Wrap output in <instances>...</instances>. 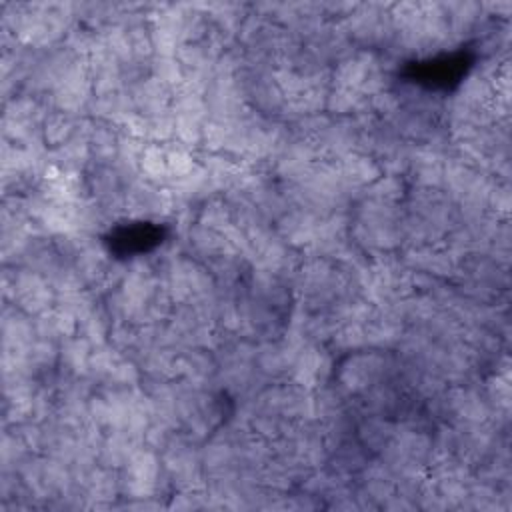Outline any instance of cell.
Returning a JSON list of instances; mask_svg holds the SVG:
<instances>
[{"label":"cell","instance_id":"obj_1","mask_svg":"<svg viewBox=\"0 0 512 512\" xmlns=\"http://www.w3.org/2000/svg\"><path fill=\"white\" fill-rule=\"evenodd\" d=\"M2 30L32 50H48L64 42L78 24L74 2H2Z\"/></svg>","mask_w":512,"mask_h":512},{"label":"cell","instance_id":"obj_2","mask_svg":"<svg viewBox=\"0 0 512 512\" xmlns=\"http://www.w3.org/2000/svg\"><path fill=\"white\" fill-rule=\"evenodd\" d=\"M400 218L402 204H390L362 194L350 208L348 236L368 258L394 254L402 248Z\"/></svg>","mask_w":512,"mask_h":512},{"label":"cell","instance_id":"obj_3","mask_svg":"<svg viewBox=\"0 0 512 512\" xmlns=\"http://www.w3.org/2000/svg\"><path fill=\"white\" fill-rule=\"evenodd\" d=\"M158 274L162 288L166 290L174 306L204 302L218 294L216 282L210 276L208 268L188 254L168 256L162 262Z\"/></svg>","mask_w":512,"mask_h":512},{"label":"cell","instance_id":"obj_4","mask_svg":"<svg viewBox=\"0 0 512 512\" xmlns=\"http://www.w3.org/2000/svg\"><path fill=\"white\" fill-rule=\"evenodd\" d=\"M398 370V354L394 350L362 348L344 354L336 362L334 382L352 396H360L382 380H392Z\"/></svg>","mask_w":512,"mask_h":512},{"label":"cell","instance_id":"obj_5","mask_svg":"<svg viewBox=\"0 0 512 512\" xmlns=\"http://www.w3.org/2000/svg\"><path fill=\"white\" fill-rule=\"evenodd\" d=\"M332 84L352 88L362 96L372 98L378 92L392 88L390 68L384 64L380 52L356 50L332 66Z\"/></svg>","mask_w":512,"mask_h":512},{"label":"cell","instance_id":"obj_6","mask_svg":"<svg viewBox=\"0 0 512 512\" xmlns=\"http://www.w3.org/2000/svg\"><path fill=\"white\" fill-rule=\"evenodd\" d=\"M390 4L356 2L354 10L340 20L348 38L358 50H386L394 40Z\"/></svg>","mask_w":512,"mask_h":512},{"label":"cell","instance_id":"obj_7","mask_svg":"<svg viewBox=\"0 0 512 512\" xmlns=\"http://www.w3.org/2000/svg\"><path fill=\"white\" fill-rule=\"evenodd\" d=\"M2 300L30 316H38L56 304V292L38 272L24 266H4Z\"/></svg>","mask_w":512,"mask_h":512},{"label":"cell","instance_id":"obj_8","mask_svg":"<svg viewBox=\"0 0 512 512\" xmlns=\"http://www.w3.org/2000/svg\"><path fill=\"white\" fill-rule=\"evenodd\" d=\"M200 442L192 440L184 432L176 430L164 450L160 460L168 472L174 490H202L208 488V480L200 462Z\"/></svg>","mask_w":512,"mask_h":512},{"label":"cell","instance_id":"obj_9","mask_svg":"<svg viewBox=\"0 0 512 512\" xmlns=\"http://www.w3.org/2000/svg\"><path fill=\"white\" fill-rule=\"evenodd\" d=\"M94 96L92 78L86 58H78L74 66L58 80L54 90L48 94L52 110L68 112L74 116H88V106Z\"/></svg>","mask_w":512,"mask_h":512},{"label":"cell","instance_id":"obj_10","mask_svg":"<svg viewBox=\"0 0 512 512\" xmlns=\"http://www.w3.org/2000/svg\"><path fill=\"white\" fill-rule=\"evenodd\" d=\"M336 356L326 344H306L298 350L288 378L308 390H316L334 380Z\"/></svg>","mask_w":512,"mask_h":512},{"label":"cell","instance_id":"obj_11","mask_svg":"<svg viewBox=\"0 0 512 512\" xmlns=\"http://www.w3.org/2000/svg\"><path fill=\"white\" fill-rule=\"evenodd\" d=\"M492 418V408L480 384L448 386L444 392V422L476 424Z\"/></svg>","mask_w":512,"mask_h":512},{"label":"cell","instance_id":"obj_12","mask_svg":"<svg viewBox=\"0 0 512 512\" xmlns=\"http://www.w3.org/2000/svg\"><path fill=\"white\" fill-rule=\"evenodd\" d=\"M124 212L132 218H166L176 212V202L168 188L138 178L126 186Z\"/></svg>","mask_w":512,"mask_h":512},{"label":"cell","instance_id":"obj_13","mask_svg":"<svg viewBox=\"0 0 512 512\" xmlns=\"http://www.w3.org/2000/svg\"><path fill=\"white\" fill-rule=\"evenodd\" d=\"M322 216L304 208H288L274 220V230L278 236L296 250H308L316 240Z\"/></svg>","mask_w":512,"mask_h":512},{"label":"cell","instance_id":"obj_14","mask_svg":"<svg viewBox=\"0 0 512 512\" xmlns=\"http://www.w3.org/2000/svg\"><path fill=\"white\" fill-rule=\"evenodd\" d=\"M0 336H2V354H26L36 336L34 316L22 312L12 304L2 306L0 318Z\"/></svg>","mask_w":512,"mask_h":512},{"label":"cell","instance_id":"obj_15","mask_svg":"<svg viewBox=\"0 0 512 512\" xmlns=\"http://www.w3.org/2000/svg\"><path fill=\"white\" fill-rule=\"evenodd\" d=\"M318 160L320 158L316 150L308 142L292 136L286 148L272 162V176H276L278 182H302L312 172Z\"/></svg>","mask_w":512,"mask_h":512},{"label":"cell","instance_id":"obj_16","mask_svg":"<svg viewBox=\"0 0 512 512\" xmlns=\"http://www.w3.org/2000/svg\"><path fill=\"white\" fill-rule=\"evenodd\" d=\"M178 378L200 390H220L214 352L204 348L182 350L178 356Z\"/></svg>","mask_w":512,"mask_h":512},{"label":"cell","instance_id":"obj_17","mask_svg":"<svg viewBox=\"0 0 512 512\" xmlns=\"http://www.w3.org/2000/svg\"><path fill=\"white\" fill-rule=\"evenodd\" d=\"M364 330H366V348L394 350L406 326L390 304V306H372V312L364 322Z\"/></svg>","mask_w":512,"mask_h":512},{"label":"cell","instance_id":"obj_18","mask_svg":"<svg viewBox=\"0 0 512 512\" xmlns=\"http://www.w3.org/2000/svg\"><path fill=\"white\" fill-rule=\"evenodd\" d=\"M334 166L342 178V182L348 186V190L360 198V194L376 180L382 176V170L378 162L362 152H350L338 160H334Z\"/></svg>","mask_w":512,"mask_h":512},{"label":"cell","instance_id":"obj_19","mask_svg":"<svg viewBox=\"0 0 512 512\" xmlns=\"http://www.w3.org/2000/svg\"><path fill=\"white\" fill-rule=\"evenodd\" d=\"M166 188L172 194L176 206H180L182 210L202 206L206 200H210L214 196H220L214 190L208 174L202 170L200 164L190 174H186L178 180H172Z\"/></svg>","mask_w":512,"mask_h":512},{"label":"cell","instance_id":"obj_20","mask_svg":"<svg viewBox=\"0 0 512 512\" xmlns=\"http://www.w3.org/2000/svg\"><path fill=\"white\" fill-rule=\"evenodd\" d=\"M136 112H140L146 118L158 116L162 112H168L172 108V90L152 78L150 74L126 88Z\"/></svg>","mask_w":512,"mask_h":512},{"label":"cell","instance_id":"obj_21","mask_svg":"<svg viewBox=\"0 0 512 512\" xmlns=\"http://www.w3.org/2000/svg\"><path fill=\"white\" fill-rule=\"evenodd\" d=\"M440 4L448 22L452 44H458L464 38H468L474 30H478L482 20L488 18L482 10V2L460 0V2H440Z\"/></svg>","mask_w":512,"mask_h":512},{"label":"cell","instance_id":"obj_22","mask_svg":"<svg viewBox=\"0 0 512 512\" xmlns=\"http://www.w3.org/2000/svg\"><path fill=\"white\" fill-rule=\"evenodd\" d=\"M86 496L90 500V510H110L116 508L114 500L120 498V472L96 464L92 474L84 484Z\"/></svg>","mask_w":512,"mask_h":512},{"label":"cell","instance_id":"obj_23","mask_svg":"<svg viewBox=\"0 0 512 512\" xmlns=\"http://www.w3.org/2000/svg\"><path fill=\"white\" fill-rule=\"evenodd\" d=\"M404 392L398 388L396 382L392 380H382L370 386L366 392L358 396L362 414H372V416H384V418H396L400 404H402Z\"/></svg>","mask_w":512,"mask_h":512},{"label":"cell","instance_id":"obj_24","mask_svg":"<svg viewBox=\"0 0 512 512\" xmlns=\"http://www.w3.org/2000/svg\"><path fill=\"white\" fill-rule=\"evenodd\" d=\"M144 446V442L124 430H110L104 434L100 452H98V464L114 470H122L130 458Z\"/></svg>","mask_w":512,"mask_h":512},{"label":"cell","instance_id":"obj_25","mask_svg":"<svg viewBox=\"0 0 512 512\" xmlns=\"http://www.w3.org/2000/svg\"><path fill=\"white\" fill-rule=\"evenodd\" d=\"M370 452L356 440V436L344 440L330 450L326 468L344 478H356L370 460Z\"/></svg>","mask_w":512,"mask_h":512},{"label":"cell","instance_id":"obj_26","mask_svg":"<svg viewBox=\"0 0 512 512\" xmlns=\"http://www.w3.org/2000/svg\"><path fill=\"white\" fill-rule=\"evenodd\" d=\"M198 164L202 166V170L208 174L214 190L222 196L228 188H232L238 178L244 172V164H240L238 160L226 156V154H210V152H202L198 158Z\"/></svg>","mask_w":512,"mask_h":512},{"label":"cell","instance_id":"obj_27","mask_svg":"<svg viewBox=\"0 0 512 512\" xmlns=\"http://www.w3.org/2000/svg\"><path fill=\"white\" fill-rule=\"evenodd\" d=\"M34 326H36L38 338L52 340L58 344L62 340L78 334V318L56 304L50 310L34 316Z\"/></svg>","mask_w":512,"mask_h":512},{"label":"cell","instance_id":"obj_28","mask_svg":"<svg viewBox=\"0 0 512 512\" xmlns=\"http://www.w3.org/2000/svg\"><path fill=\"white\" fill-rule=\"evenodd\" d=\"M396 432V420L384 418V416H372L364 414L356 424V440L372 454H380L386 444L394 438Z\"/></svg>","mask_w":512,"mask_h":512},{"label":"cell","instance_id":"obj_29","mask_svg":"<svg viewBox=\"0 0 512 512\" xmlns=\"http://www.w3.org/2000/svg\"><path fill=\"white\" fill-rule=\"evenodd\" d=\"M122 132L108 122L92 120V126L88 130V148L92 162L90 164H112L118 154Z\"/></svg>","mask_w":512,"mask_h":512},{"label":"cell","instance_id":"obj_30","mask_svg":"<svg viewBox=\"0 0 512 512\" xmlns=\"http://www.w3.org/2000/svg\"><path fill=\"white\" fill-rule=\"evenodd\" d=\"M86 116H74L60 110H50L42 122V140L48 150H54L78 136L82 120Z\"/></svg>","mask_w":512,"mask_h":512},{"label":"cell","instance_id":"obj_31","mask_svg":"<svg viewBox=\"0 0 512 512\" xmlns=\"http://www.w3.org/2000/svg\"><path fill=\"white\" fill-rule=\"evenodd\" d=\"M92 344L82 338L80 334H74L66 340L60 342V360L58 368L64 374L70 376H88V364H90V354H92Z\"/></svg>","mask_w":512,"mask_h":512},{"label":"cell","instance_id":"obj_32","mask_svg":"<svg viewBox=\"0 0 512 512\" xmlns=\"http://www.w3.org/2000/svg\"><path fill=\"white\" fill-rule=\"evenodd\" d=\"M140 174L144 180H148L152 184H158L164 188L170 184V170H168V158H166L164 144L146 142L142 156H140Z\"/></svg>","mask_w":512,"mask_h":512},{"label":"cell","instance_id":"obj_33","mask_svg":"<svg viewBox=\"0 0 512 512\" xmlns=\"http://www.w3.org/2000/svg\"><path fill=\"white\" fill-rule=\"evenodd\" d=\"M368 98L362 96L360 92L346 88V86H336L330 82L328 98H326V114L334 118H346L358 114L366 106Z\"/></svg>","mask_w":512,"mask_h":512},{"label":"cell","instance_id":"obj_34","mask_svg":"<svg viewBox=\"0 0 512 512\" xmlns=\"http://www.w3.org/2000/svg\"><path fill=\"white\" fill-rule=\"evenodd\" d=\"M196 222L214 230V232L224 234L226 230H230L234 226L232 206L228 204V200L224 196H214L198 208Z\"/></svg>","mask_w":512,"mask_h":512},{"label":"cell","instance_id":"obj_35","mask_svg":"<svg viewBox=\"0 0 512 512\" xmlns=\"http://www.w3.org/2000/svg\"><path fill=\"white\" fill-rule=\"evenodd\" d=\"M30 450L16 432L14 426H4L0 440V468L2 472H18L20 466L30 458Z\"/></svg>","mask_w":512,"mask_h":512},{"label":"cell","instance_id":"obj_36","mask_svg":"<svg viewBox=\"0 0 512 512\" xmlns=\"http://www.w3.org/2000/svg\"><path fill=\"white\" fill-rule=\"evenodd\" d=\"M122 358H124V354L118 352L110 342L94 346L92 354H90V364H88V378L96 386H104L110 380L116 364Z\"/></svg>","mask_w":512,"mask_h":512},{"label":"cell","instance_id":"obj_37","mask_svg":"<svg viewBox=\"0 0 512 512\" xmlns=\"http://www.w3.org/2000/svg\"><path fill=\"white\" fill-rule=\"evenodd\" d=\"M110 330H112V318L102 306V302L78 322V334L86 338L92 346L106 344Z\"/></svg>","mask_w":512,"mask_h":512},{"label":"cell","instance_id":"obj_38","mask_svg":"<svg viewBox=\"0 0 512 512\" xmlns=\"http://www.w3.org/2000/svg\"><path fill=\"white\" fill-rule=\"evenodd\" d=\"M408 192V182L402 176H390V174H382L380 178H376L362 194L382 200V202H390V204H402L404 196ZM360 194V196H362Z\"/></svg>","mask_w":512,"mask_h":512},{"label":"cell","instance_id":"obj_39","mask_svg":"<svg viewBox=\"0 0 512 512\" xmlns=\"http://www.w3.org/2000/svg\"><path fill=\"white\" fill-rule=\"evenodd\" d=\"M166 146V158H168V170H170V182L178 180L186 174H190L196 166L198 160L194 156V152L182 144H178L176 140L164 144Z\"/></svg>","mask_w":512,"mask_h":512},{"label":"cell","instance_id":"obj_40","mask_svg":"<svg viewBox=\"0 0 512 512\" xmlns=\"http://www.w3.org/2000/svg\"><path fill=\"white\" fill-rule=\"evenodd\" d=\"M150 76L168 86L170 90L178 88L184 80V72L176 56H154L150 60Z\"/></svg>","mask_w":512,"mask_h":512},{"label":"cell","instance_id":"obj_41","mask_svg":"<svg viewBox=\"0 0 512 512\" xmlns=\"http://www.w3.org/2000/svg\"><path fill=\"white\" fill-rule=\"evenodd\" d=\"M170 510H210L208 488L202 490H174L168 500Z\"/></svg>","mask_w":512,"mask_h":512},{"label":"cell","instance_id":"obj_42","mask_svg":"<svg viewBox=\"0 0 512 512\" xmlns=\"http://www.w3.org/2000/svg\"><path fill=\"white\" fill-rule=\"evenodd\" d=\"M174 140V114L172 108L158 116L148 118V142L168 144Z\"/></svg>","mask_w":512,"mask_h":512},{"label":"cell","instance_id":"obj_43","mask_svg":"<svg viewBox=\"0 0 512 512\" xmlns=\"http://www.w3.org/2000/svg\"><path fill=\"white\" fill-rule=\"evenodd\" d=\"M488 212L496 218H508L510 214V182H494L488 194Z\"/></svg>","mask_w":512,"mask_h":512},{"label":"cell","instance_id":"obj_44","mask_svg":"<svg viewBox=\"0 0 512 512\" xmlns=\"http://www.w3.org/2000/svg\"><path fill=\"white\" fill-rule=\"evenodd\" d=\"M176 430L164 422H158V420H150L146 432H144V446L154 450V452H162L164 446L168 444V440L172 438Z\"/></svg>","mask_w":512,"mask_h":512}]
</instances>
